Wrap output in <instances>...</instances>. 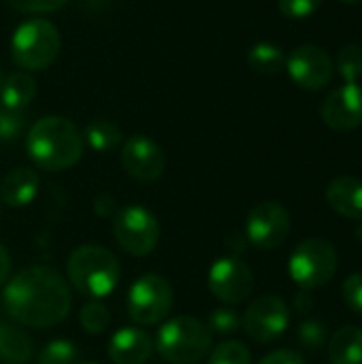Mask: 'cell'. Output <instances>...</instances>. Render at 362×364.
<instances>
[{
	"label": "cell",
	"instance_id": "cell-1",
	"mask_svg": "<svg viewBox=\"0 0 362 364\" xmlns=\"http://www.w3.org/2000/svg\"><path fill=\"white\" fill-rule=\"evenodd\" d=\"M2 305L15 322L32 328H49L68 316L73 301L66 282L53 269L28 267L6 282Z\"/></svg>",
	"mask_w": 362,
	"mask_h": 364
},
{
	"label": "cell",
	"instance_id": "cell-2",
	"mask_svg": "<svg viewBox=\"0 0 362 364\" xmlns=\"http://www.w3.org/2000/svg\"><path fill=\"white\" fill-rule=\"evenodd\" d=\"M26 147L36 166L45 171H66L75 166L83 154V134L70 119L49 115L30 128Z\"/></svg>",
	"mask_w": 362,
	"mask_h": 364
},
{
	"label": "cell",
	"instance_id": "cell-3",
	"mask_svg": "<svg viewBox=\"0 0 362 364\" xmlns=\"http://www.w3.org/2000/svg\"><path fill=\"white\" fill-rule=\"evenodd\" d=\"M68 279L79 294L98 301L119 284V262L100 245H81L68 258Z\"/></svg>",
	"mask_w": 362,
	"mask_h": 364
},
{
	"label": "cell",
	"instance_id": "cell-4",
	"mask_svg": "<svg viewBox=\"0 0 362 364\" xmlns=\"http://www.w3.org/2000/svg\"><path fill=\"white\" fill-rule=\"evenodd\" d=\"M156 350L166 363L196 364L211 352V333L201 320L179 316L158 331Z\"/></svg>",
	"mask_w": 362,
	"mask_h": 364
},
{
	"label": "cell",
	"instance_id": "cell-5",
	"mask_svg": "<svg viewBox=\"0 0 362 364\" xmlns=\"http://www.w3.org/2000/svg\"><path fill=\"white\" fill-rule=\"evenodd\" d=\"M60 32L47 19H28L23 21L11 41L13 60L26 70L47 68L60 53Z\"/></svg>",
	"mask_w": 362,
	"mask_h": 364
},
{
	"label": "cell",
	"instance_id": "cell-6",
	"mask_svg": "<svg viewBox=\"0 0 362 364\" xmlns=\"http://www.w3.org/2000/svg\"><path fill=\"white\" fill-rule=\"evenodd\" d=\"M288 271L299 288L318 290L337 273V250L326 239H305L294 247Z\"/></svg>",
	"mask_w": 362,
	"mask_h": 364
},
{
	"label": "cell",
	"instance_id": "cell-7",
	"mask_svg": "<svg viewBox=\"0 0 362 364\" xmlns=\"http://www.w3.org/2000/svg\"><path fill=\"white\" fill-rule=\"evenodd\" d=\"M173 307L171 284L156 273L139 277L128 292V314L137 324L151 326L162 322Z\"/></svg>",
	"mask_w": 362,
	"mask_h": 364
},
{
	"label": "cell",
	"instance_id": "cell-8",
	"mask_svg": "<svg viewBox=\"0 0 362 364\" xmlns=\"http://www.w3.org/2000/svg\"><path fill=\"white\" fill-rule=\"evenodd\" d=\"M113 235L122 245V250L128 252L130 256H147L158 245L160 226L149 209L130 205L115 213Z\"/></svg>",
	"mask_w": 362,
	"mask_h": 364
},
{
	"label": "cell",
	"instance_id": "cell-9",
	"mask_svg": "<svg viewBox=\"0 0 362 364\" xmlns=\"http://www.w3.org/2000/svg\"><path fill=\"white\" fill-rule=\"evenodd\" d=\"M290 213L282 203L267 200L256 205L245 220L247 241L258 250H277L290 235Z\"/></svg>",
	"mask_w": 362,
	"mask_h": 364
},
{
	"label": "cell",
	"instance_id": "cell-10",
	"mask_svg": "<svg viewBox=\"0 0 362 364\" xmlns=\"http://www.w3.org/2000/svg\"><path fill=\"white\" fill-rule=\"evenodd\" d=\"M288 324H290V309L280 296L273 294L260 296L254 303H250V307L241 318V326L258 343L275 341L277 337L284 335Z\"/></svg>",
	"mask_w": 362,
	"mask_h": 364
},
{
	"label": "cell",
	"instance_id": "cell-11",
	"mask_svg": "<svg viewBox=\"0 0 362 364\" xmlns=\"http://www.w3.org/2000/svg\"><path fill=\"white\" fill-rule=\"evenodd\" d=\"M207 284L215 299H220L228 305H239L252 294L254 275L245 262L228 256V258H220L211 264Z\"/></svg>",
	"mask_w": 362,
	"mask_h": 364
},
{
	"label": "cell",
	"instance_id": "cell-12",
	"mask_svg": "<svg viewBox=\"0 0 362 364\" xmlns=\"http://www.w3.org/2000/svg\"><path fill=\"white\" fill-rule=\"evenodd\" d=\"M290 79L303 90H322L331 83L335 64L318 45H301L286 58Z\"/></svg>",
	"mask_w": 362,
	"mask_h": 364
},
{
	"label": "cell",
	"instance_id": "cell-13",
	"mask_svg": "<svg viewBox=\"0 0 362 364\" xmlns=\"http://www.w3.org/2000/svg\"><path fill=\"white\" fill-rule=\"evenodd\" d=\"M122 166L132 179L151 183L164 173L166 156L156 141H151L149 136L137 134V136H130L122 147Z\"/></svg>",
	"mask_w": 362,
	"mask_h": 364
},
{
	"label": "cell",
	"instance_id": "cell-14",
	"mask_svg": "<svg viewBox=\"0 0 362 364\" xmlns=\"http://www.w3.org/2000/svg\"><path fill=\"white\" fill-rule=\"evenodd\" d=\"M322 119L333 130H354L362 124V87L344 83L322 102Z\"/></svg>",
	"mask_w": 362,
	"mask_h": 364
},
{
	"label": "cell",
	"instance_id": "cell-15",
	"mask_svg": "<svg viewBox=\"0 0 362 364\" xmlns=\"http://www.w3.org/2000/svg\"><path fill=\"white\" fill-rule=\"evenodd\" d=\"M151 352V337L139 328H119L109 339V358L115 364H145Z\"/></svg>",
	"mask_w": 362,
	"mask_h": 364
},
{
	"label": "cell",
	"instance_id": "cell-16",
	"mask_svg": "<svg viewBox=\"0 0 362 364\" xmlns=\"http://www.w3.org/2000/svg\"><path fill=\"white\" fill-rule=\"evenodd\" d=\"M329 205L344 218L362 222V181L350 175H339L326 186Z\"/></svg>",
	"mask_w": 362,
	"mask_h": 364
},
{
	"label": "cell",
	"instance_id": "cell-17",
	"mask_svg": "<svg viewBox=\"0 0 362 364\" xmlns=\"http://www.w3.org/2000/svg\"><path fill=\"white\" fill-rule=\"evenodd\" d=\"M36 192H38V175L28 166L13 168L0 181V198L9 207H26L28 203L34 200Z\"/></svg>",
	"mask_w": 362,
	"mask_h": 364
},
{
	"label": "cell",
	"instance_id": "cell-18",
	"mask_svg": "<svg viewBox=\"0 0 362 364\" xmlns=\"http://www.w3.org/2000/svg\"><path fill=\"white\" fill-rule=\"evenodd\" d=\"M331 364H362V328L344 326L329 343Z\"/></svg>",
	"mask_w": 362,
	"mask_h": 364
},
{
	"label": "cell",
	"instance_id": "cell-19",
	"mask_svg": "<svg viewBox=\"0 0 362 364\" xmlns=\"http://www.w3.org/2000/svg\"><path fill=\"white\" fill-rule=\"evenodd\" d=\"M36 96V81L28 73H13L2 81L0 105L2 109L23 111Z\"/></svg>",
	"mask_w": 362,
	"mask_h": 364
},
{
	"label": "cell",
	"instance_id": "cell-20",
	"mask_svg": "<svg viewBox=\"0 0 362 364\" xmlns=\"http://www.w3.org/2000/svg\"><path fill=\"white\" fill-rule=\"evenodd\" d=\"M32 356L30 337L9 322H0V363L26 364Z\"/></svg>",
	"mask_w": 362,
	"mask_h": 364
},
{
	"label": "cell",
	"instance_id": "cell-21",
	"mask_svg": "<svg viewBox=\"0 0 362 364\" xmlns=\"http://www.w3.org/2000/svg\"><path fill=\"white\" fill-rule=\"evenodd\" d=\"M83 141H87L94 151H111L122 143V130L111 119L100 117L85 126Z\"/></svg>",
	"mask_w": 362,
	"mask_h": 364
},
{
	"label": "cell",
	"instance_id": "cell-22",
	"mask_svg": "<svg viewBox=\"0 0 362 364\" xmlns=\"http://www.w3.org/2000/svg\"><path fill=\"white\" fill-rule=\"evenodd\" d=\"M247 64L262 75H275L282 68H286V55L284 51L273 43H256L247 51Z\"/></svg>",
	"mask_w": 362,
	"mask_h": 364
},
{
	"label": "cell",
	"instance_id": "cell-23",
	"mask_svg": "<svg viewBox=\"0 0 362 364\" xmlns=\"http://www.w3.org/2000/svg\"><path fill=\"white\" fill-rule=\"evenodd\" d=\"M337 70L346 83H358L362 77V47L346 45L337 53Z\"/></svg>",
	"mask_w": 362,
	"mask_h": 364
},
{
	"label": "cell",
	"instance_id": "cell-24",
	"mask_svg": "<svg viewBox=\"0 0 362 364\" xmlns=\"http://www.w3.org/2000/svg\"><path fill=\"white\" fill-rule=\"evenodd\" d=\"M77 363V348L73 341H66V339H55V341H49L38 358L36 364H75Z\"/></svg>",
	"mask_w": 362,
	"mask_h": 364
},
{
	"label": "cell",
	"instance_id": "cell-25",
	"mask_svg": "<svg viewBox=\"0 0 362 364\" xmlns=\"http://www.w3.org/2000/svg\"><path fill=\"white\" fill-rule=\"evenodd\" d=\"M79 322L85 333L100 335L109 326V309L98 301H90L87 305H83V309L79 314Z\"/></svg>",
	"mask_w": 362,
	"mask_h": 364
},
{
	"label": "cell",
	"instance_id": "cell-26",
	"mask_svg": "<svg viewBox=\"0 0 362 364\" xmlns=\"http://www.w3.org/2000/svg\"><path fill=\"white\" fill-rule=\"evenodd\" d=\"M209 364H252V354L241 341H222L213 348Z\"/></svg>",
	"mask_w": 362,
	"mask_h": 364
},
{
	"label": "cell",
	"instance_id": "cell-27",
	"mask_svg": "<svg viewBox=\"0 0 362 364\" xmlns=\"http://www.w3.org/2000/svg\"><path fill=\"white\" fill-rule=\"evenodd\" d=\"M207 328H209V333H213V335H222V337H226V335H235V333L241 328V316H239L235 309H226V307L215 309V311L209 316Z\"/></svg>",
	"mask_w": 362,
	"mask_h": 364
},
{
	"label": "cell",
	"instance_id": "cell-28",
	"mask_svg": "<svg viewBox=\"0 0 362 364\" xmlns=\"http://www.w3.org/2000/svg\"><path fill=\"white\" fill-rule=\"evenodd\" d=\"M26 128V115L23 111H11L0 109V141L11 143L15 141Z\"/></svg>",
	"mask_w": 362,
	"mask_h": 364
},
{
	"label": "cell",
	"instance_id": "cell-29",
	"mask_svg": "<svg viewBox=\"0 0 362 364\" xmlns=\"http://www.w3.org/2000/svg\"><path fill=\"white\" fill-rule=\"evenodd\" d=\"M299 341L309 348V350H316V348H322L324 341H326V326L324 322H318V320H307L299 326V333H297Z\"/></svg>",
	"mask_w": 362,
	"mask_h": 364
},
{
	"label": "cell",
	"instance_id": "cell-30",
	"mask_svg": "<svg viewBox=\"0 0 362 364\" xmlns=\"http://www.w3.org/2000/svg\"><path fill=\"white\" fill-rule=\"evenodd\" d=\"M341 294H344L346 305H348L354 314L362 316V273H354V275H350V277L344 282Z\"/></svg>",
	"mask_w": 362,
	"mask_h": 364
},
{
	"label": "cell",
	"instance_id": "cell-31",
	"mask_svg": "<svg viewBox=\"0 0 362 364\" xmlns=\"http://www.w3.org/2000/svg\"><path fill=\"white\" fill-rule=\"evenodd\" d=\"M322 0H280V11L290 19H305L318 11Z\"/></svg>",
	"mask_w": 362,
	"mask_h": 364
},
{
	"label": "cell",
	"instance_id": "cell-32",
	"mask_svg": "<svg viewBox=\"0 0 362 364\" xmlns=\"http://www.w3.org/2000/svg\"><path fill=\"white\" fill-rule=\"evenodd\" d=\"M6 2L21 13H49L64 6L68 0H6Z\"/></svg>",
	"mask_w": 362,
	"mask_h": 364
},
{
	"label": "cell",
	"instance_id": "cell-33",
	"mask_svg": "<svg viewBox=\"0 0 362 364\" xmlns=\"http://www.w3.org/2000/svg\"><path fill=\"white\" fill-rule=\"evenodd\" d=\"M258 364H305L303 356L292 350H277L269 356H265Z\"/></svg>",
	"mask_w": 362,
	"mask_h": 364
},
{
	"label": "cell",
	"instance_id": "cell-34",
	"mask_svg": "<svg viewBox=\"0 0 362 364\" xmlns=\"http://www.w3.org/2000/svg\"><path fill=\"white\" fill-rule=\"evenodd\" d=\"M9 273H11V258L4 245H0V286L9 282Z\"/></svg>",
	"mask_w": 362,
	"mask_h": 364
},
{
	"label": "cell",
	"instance_id": "cell-35",
	"mask_svg": "<svg viewBox=\"0 0 362 364\" xmlns=\"http://www.w3.org/2000/svg\"><path fill=\"white\" fill-rule=\"evenodd\" d=\"M294 307H297V311H299V314H309V309L314 307V299H312L307 292L297 294V299H294Z\"/></svg>",
	"mask_w": 362,
	"mask_h": 364
},
{
	"label": "cell",
	"instance_id": "cell-36",
	"mask_svg": "<svg viewBox=\"0 0 362 364\" xmlns=\"http://www.w3.org/2000/svg\"><path fill=\"white\" fill-rule=\"evenodd\" d=\"M344 2H362V0H344Z\"/></svg>",
	"mask_w": 362,
	"mask_h": 364
},
{
	"label": "cell",
	"instance_id": "cell-37",
	"mask_svg": "<svg viewBox=\"0 0 362 364\" xmlns=\"http://www.w3.org/2000/svg\"><path fill=\"white\" fill-rule=\"evenodd\" d=\"M75 364H98V363H92V360H90V363H75Z\"/></svg>",
	"mask_w": 362,
	"mask_h": 364
},
{
	"label": "cell",
	"instance_id": "cell-38",
	"mask_svg": "<svg viewBox=\"0 0 362 364\" xmlns=\"http://www.w3.org/2000/svg\"><path fill=\"white\" fill-rule=\"evenodd\" d=\"M2 81H4V79H2V73H0V87H2Z\"/></svg>",
	"mask_w": 362,
	"mask_h": 364
}]
</instances>
